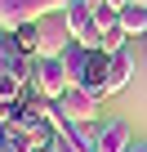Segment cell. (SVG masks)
I'll return each mask as SVG.
<instances>
[{
  "label": "cell",
  "mask_w": 147,
  "mask_h": 152,
  "mask_svg": "<svg viewBox=\"0 0 147 152\" xmlns=\"http://www.w3.org/2000/svg\"><path fill=\"white\" fill-rule=\"evenodd\" d=\"M98 94L94 90H85V85H67V94L54 103V130H67V125H80V121H103V112H98Z\"/></svg>",
  "instance_id": "6da1fadb"
},
{
  "label": "cell",
  "mask_w": 147,
  "mask_h": 152,
  "mask_svg": "<svg viewBox=\"0 0 147 152\" xmlns=\"http://www.w3.org/2000/svg\"><path fill=\"white\" fill-rule=\"evenodd\" d=\"M89 5H94V9H103V5H107V9H116V14H120L125 5H134V0H89Z\"/></svg>",
  "instance_id": "9a60e30c"
},
{
  "label": "cell",
  "mask_w": 147,
  "mask_h": 152,
  "mask_svg": "<svg viewBox=\"0 0 147 152\" xmlns=\"http://www.w3.org/2000/svg\"><path fill=\"white\" fill-rule=\"evenodd\" d=\"M62 14H67L71 36H76L80 45H89V49H98V23H94V5L89 0H67Z\"/></svg>",
  "instance_id": "5b68a950"
},
{
  "label": "cell",
  "mask_w": 147,
  "mask_h": 152,
  "mask_svg": "<svg viewBox=\"0 0 147 152\" xmlns=\"http://www.w3.org/2000/svg\"><path fill=\"white\" fill-rule=\"evenodd\" d=\"M5 130H9V125H0V139H5Z\"/></svg>",
  "instance_id": "ac0fdd59"
},
{
  "label": "cell",
  "mask_w": 147,
  "mask_h": 152,
  "mask_svg": "<svg viewBox=\"0 0 147 152\" xmlns=\"http://www.w3.org/2000/svg\"><path fill=\"white\" fill-rule=\"evenodd\" d=\"M62 5H67V0H0V27H5V31H18V27H27L40 14L62 9Z\"/></svg>",
  "instance_id": "277c9868"
},
{
  "label": "cell",
  "mask_w": 147,
  "mask_h": 152,
  "mask_svg": "<svg viewBox=\"0 0 147 152\" xmlns=\"http://www.w3.org/2000/svg\"><path fill=\"white\" fill-rule=\"evenodd\" d=\"M36 27H40L36 58H62V54H67V45L76 40V36H71V27H67V14H62V9L40 14V18H36Z\"/></svg>",
  "instance_id": "7a4b0ae2"
},
{
  "label": "cell",
  "mask_w": 147,
  "mask_h": 152,
  "mask_svg": "<svg viewBox=\"0 0 147 152\" xmlns=\"http://www.w3.org/2000/svg\"><path fill=\"white\" fill-rule=\"evenodd\" d=\"M31 152H54V148H31Z\"/></svg>",
  "instance_id": "e0dca14e"
},
{
  "label": "cell",
  "mask_w": 147,
  "mask_h": 152,
  "mask_svg": "<svg viewBox=\"0 0 147 152\" xmlns=\"http://www.w3.org/2000/svg\"><path fill=\"white\" fill-rule=\"evenodd\" d=\"M143 40H147V36H143Z\"/></svg>",
  "instance_id": "ffe728a7"
},
{
  "label": "cell",
  "mask_w": 147,
  "mask_h": 152,
  "mask_svg": "<svg viewBox=\"0 0 147 152\" xmlns=\"http://www.w3.org/2000/svg\"><path fill=\"white\" fill-rule=\"evenodd\" d=\"M89 45H80V40H71L67 45V54H62V63H67V76H71V85H76L80 81V76H85V63H89Z\"/></svg>",
  "instance_id": "ba28073f"
},
{
  "label": "cell",
  "mask_w": 147,
  "mask_h": 152,
  "mask_svg": "<svg viewBox=\"0 0 147 152\" xmlns=\"http://www.w3.org/2000/svg\"><path fill=\"white\" fill-rule=\"evenodd\" d=\"M36 143H31V134L22 130V125H9L5 130V139H0V152H31Z\"/></svg>",
  "instance_id": "8fae6325"
},
{
  "label": "cell",
  "mask_w": 147,
  "mask_h": 152,
  "mask_svg": "<svg viewBox=\"0 0 147 152\" xmlns=\"http://www.w3.org/2000/svg\"><path fill=\"white\" fill-rule=\"evenodd\" d=\"M129 76H134V63H129L125 49H116L112 63H107V85H103V94H120V90L129 85Z\"/></svg>",
  "instance_id": "52a82bcc"
},
{
  "label": "cell",
  "mask_w": 147,
  "mask_h": 152,
  "mask_svg": "<svg viewBox=\"0 0 147 152\" xmlns=\"http://www.w3.org/2000/svg\"><path fill=\"white\" fill-rule=\"evenodd\" d=\"M129 152H147V143H129Z\"/></svg>",
  "instance_id": "2e32d148"
},
{
  "label": "cell",
  "mask_w": 147,
  "mask_h": 152,
  "mask_svg": "<svg viewBox=\"0 0 147 152\" xmlns=\"http://www.w3.org/2000/svg\"><path fill=\"white\" fill-rule=\"evenodd\" d=\"M54 152H85L76 139H71V125H67V130H58V139H54Z\"/></svg>",
  "instance_id": "4fadbf2b"
},
{
  "label": "cell",
  "mask_w": 147,
  "mask_h": 152,
  "mask_svg": "<svg viewBox=\"0 0 147 152\" xmlns=\"http://www.w3.org/2000/svg\"><path fill=\"white\" fill-rule=\"evenodd\" d=\"M14 36H18V49L36 58V45H40V27H36V23H27V27H18Z\"/></svg>",
  "instance_id": "7c38bea8"
},
{
  "label": "cell",
  "mask_w": 147,
  "mask_h": 152,
  "mask_svg": "<svg viewBox=\"0 0 147 152\" xmlns=\"http://www.w3.org/2000/svg\"><path fill=\"white\" fill-rule=\"evenodd\" d=\"M67 85H71V76H67V63L62 58H36L31 63V90L36 94H45V99H62L67 94Z\"/></svg>",
  "instance_id": "3957f363"
},
{
  "label": "cell",
  "mask_w": 147,
  "mask_h": 152,
  "mask_svg": "<svg viewBox=\"0 0 147 152\" xmlns=\"http://www.w3.org/2000/svg\"><path fill=\"white\" fill-rule=\"evenodd\" d=\"M22 121V103H0V125H18Z\"/></svg>",
  "instance_id": "5bb4252c"
},
{
  "label": "cell",
  "mask_w": 147,
  "mask_h": 152,
  "mask_svg": "<svg viewBox=\"0 0 147 152\" xmlns=\"http://www.w3.org/2000/svg\"><path fill=\"white\" fill-rule=\"evenodd\" d=\"M98 134H103V121H80V125H71V139H76L85 152H98Z\"/></svg>",
  "instance_id": "30bf717a"
},
{
  "label": "cell",
  "mask_w": 147,
  "mask_h": 152,
  "mask_svg": "<svg viewBox=\"0 0 147 152\" xmlns=\"http://www.w3.org/2000/svg\"><path fill=\"white\" fill-rule=\"evenodd\" d=\"M129 143H134V130H129V121H125V116H112V121H103L98 152H129Z\"/></svg>",
  "instance_id": "8992f818"
},
{
  "label": "cell",
  "mask_w": 147,
  "mask_h": 152,
  "mask_svg": "<svg viewBox=\"0 0 147 152\" xmlns=\"http://www.w3.org/2000/svg\"><path fill=\"white\" fill-rule=\"evenodd\" d=\"M120 27L129 36H147V5H125L120 9Z\"/></svg>",
  "instance_id": "9c48e42d"
},
{
  "label": "cell",
  "mask_w": 147,
  "mask_h": 152,
  "mask_svg": "<svg viewBox=\"0 0 147 152\" xmlns=\"http://www.w3.org/2000/svg\"><path fill=\"white\" fill-rule=\"evenodd\" d=\"M0 31H5V27H0Z\"/></svg>",
  "instance_id": "d6986e66"
}]
</instances>
